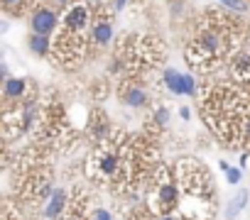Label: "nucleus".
I'll use <instances>...</instances> for the list:
<instances>
[{
  "label": "nucleus",
  "instance_id": "7",
  "mask_svg": "<svg viewBox=\"0 0 250 220\" xmlns=\"http://www.w3.org/2000/svg\"><path fill=\"white\" fill-rule=\"evenodd\" d=\"M108 135V118L103 115V110H93L88 120V137L93 142H103Z\"/></svg>",
  "mask_w": 250,
  "mask_h": 220
},
{
  "label": "nucleus",
  "instance_id": "14",
  "mask_svg": "<svg viewBox=\"0 0 250 220\" xmlns=\"http://www.w3.org/2000/svg\"><path fill=\"white\" fill-rule=\"evenodd\" d=\"M218 3H221V8H226V10H230L235 15H245L250 10L248 0H218Z\"/></svg>",
  "mask_w": 250,
  "mask_h": 220
},
{
  "label": "nucleus",
  "instance_id": "23",
  "mask_svg": "<svg viewBox=\"0 0 250 220\" xmlns=\"http://www.w3.org/2000/svg\"><path fill=\"white\" fill-rule=\"evenodd\" d=\"M160 220H174V218H172V215H162Z\"/></svg>",
  "mask_w": 250,
  "mask_h": 220
},
{
  "label": "nucleus",
  "instance_id": "17",
  "mask_svg": "<svg viewBox=\"0 0 250 220\" xmlns=\"http://www.w3.org/2000/svg\"><path fill=\"white\" fill-rule=\"evenodd\" d=\"M93 220H113V213L108 208H96L93 210Z\"/></svg>",
  "mask_w": 250,
  "mask_h": 220
},
{
  "label": "nucleus",
  "instance_id": "20",
  "mask_svg": "<svg viewBox=\"0 0 250 220\" xmlns=\"http://www.w3.org/2000/svg\"><path fill=\"white\" fill-rule=\"evenodd\" d=\"M218 169H221V171H223V174H226V171H228V169H230V164H228V162H226V159H221V162H218Z\"/></svg>",
  "mask_w": 250,
  "mask_h": 220
},
{
  "label": "nucleus",
  "instance_id": "5",
  "mask_svg": "<svg viewBox=\"0 0 250 220\" xmlns=\"http://www.w3.org/2000/svg\"><path fill=\"white\" fill-rule=\"evenodd\" d=\"M57 27H59V15L52 8H37L30 15V30H32V35L52 37L57 32Z\"/></svg>",
  "mask_w": 250,
  "mask_h": 220
},
{
  "label": "nucleus",
  "instance_id": "13",
  "mask_svg": "<svg viewBox=\"0 0 250 220\" xmlns=\"http://www.w3.org/2000/svg\"><path fill=\"white\" fill-rule=\"evenodd\" d=\"M27 47H30V52H32L35 56H47V54L52 52V42H49V37H44V35H30Z\"/></svg>",
  "mask_w": 250,
  "mask_h": 220
},
{
  "label": "nucleus",
  "instance_id": "18",
  "mask_svg": "<svg viewBox=\"0 0 250 220\" xmlns=\"http://www.w3.org/2000/svg\"><path fill=\"white\" fill-rule=\"evenodd\" d=\"M25 3V0H3V8L5 10H15V8H20Z\"/></svg>",
  "mask_w": 250,
  "mask_h": 220
},
{
  "label": "nucleus",
  "instance_id": "15",
  "mask_svg": "<svg viewBox=\"0 0 250 220\" xmlns=\"http://www.w3.org/2000/svg\"><path fill=\"white\" fill-rule=\"evenodd\" d=\"M169 120H172V110H169L167 105H157V110H155V123H157L160 128H167Z\"/></svg>",
  "mask_w": 250,
  "mask_h": 220
},
{
  "label": "nucleus",
  "instance_id": "6",
  "mask_svg": "<svg viewBox=\"0 0 250 220\" xmlns=\"http://www.w3.org/2000/svg\"><path fill=\"white\" fill-rule=\"evenodd\" d=\"M66 208H69V191L62 188V186H54V191L44 201V218L57 220V218H62L66 213Z\"/></svg>",
  "mask_w": 250,
  "mask_h": 220
},
{
  "label": "nucleus",
  "instance_id": "16",
  "mask_svg": "<svg viewBox=\"0 0 250 220\" xmlns=\"http://www.w3.org/2000/svg\"><path fill=\"white\" fill-rule=\"evenodd\" d=\"M226 181H228L230 186H238V183L243 181V166H230V169L226 171Z\"/></svg>",
  "mask_w": 250,
  "mask_h": 220
},
{
  "label": "nucleus",
  "instance_id": "2",
  "mask_svg": "<svg viewBox=\"0 0 250 220\" xmlns=\"http://www.w3.org/2000/svg\"><path fill=\"white\" fill-rule=\"evenodd\" d=\"M62 25L69 35H81L88 25H91V10L86 3H71L64 15H62Z\"/></svg>",
  "mask_w": 250,
  "mask_h": 220
},
{
  "label": "nucleus",
  "instance_id": "4",
  "mask_svg": "<svg viewBox=\"0 0 250 220\" xmlns=\"http://www.w3.org/2000/svg\"><path fill=\"white\" fill-rule=\"evenodd\" d=\"M155 201H157V210L162 215H169L177 205H179V186L167 176L157 183V191H155Z\"/></svg>",
  "mask_w": 250,
  "mask_h": 220
},
{
  "label": "nucleus",
  "instance_id": "19",
  "mask_svg": "<svg viewBox=\"0 0 250 220\" xmlns=\"http://www.w3.org/2000/svg\"><path fill=\"white\" fill-rule=\"evenodd\" d=\"M179 115H182V120H189V118H191V110H189V108H182Z\"/></svg>",
  "mask_w": 250,
  "mask_h": 220
},
{
  "label": "nucleus",
  "instance_id": "24",
  "mask_svg": "<svg viewBox=\"0 0 250 220\" xmlns=\"http://www.w3.org/2000/svg\"><path fill=\"white\" fill-rule=\"evenodd\" d=\"M101 3V0H88V5H98Z\"/></svg>",
  "mask_w": 250,
  "mask_h": 220
},
{
  "label": "nucleus",
  "instance_id": "22",
  "mask_svg": "<svg viewBox=\"0 0 250 220\" xmlns=\"http://www.w3.org/2000/svg\"><path fill=\"white\" fill-rule=\"evenodd\" d=\"M59 5H71V0H57Z\"/></svg>",
  "mask_w": 250,
  "mask_h": 220
},
{
  "label": "nucleus",
  "instance_id": "3",
  "mask_svg": "<svg viewBox=\"0 0 250 220\" xmlns=\"http://www.w3.org/2000/svg\"><path fill=\"white\" fill-rule=\"evenodd\" d=\"M201 54H206L208 59H216V56H221L223 52H226V39H223V35H221V30L216 27H204L201 32H199V37H196V44H194Z\"/></svg>",
  "mask_w": 250,
  "mask_h": 220
},
{
  "label": "nucleus",
  "instance_id": "10",
  "mask_svg": "<svg viewBox=\"0 0 250 220\" xmlns=\"http://www.w3.org/2000/svg\"><path fill=\"white\" fill-rule=\"evenodd\" d=\"M91 39H93V44H98V47L110 44V42H113V25H110V20H96V22L91 25Z\"/></svg>",
  "mask_w": 250,
  "mask_h": 220
},
{
  "label": "nucleus",
  "instance_id": "21",
  "mask_svg": "<svg viewBox=\"0 0 250 220\" xmlns=\"http://www.w3.org/2000/svg\"><path fill=\"white\" fill-rule=\"evenodd\" d=\"M245 137H248V142H250V118L245 120Z\"/></svg>",
  "mask_w": 250,
  "mask_h": 220
},
{
  "label": "nucleus",
  "instance_id": "12",
  "mask_svg": "<svg viewBox=\"0 0 250 220\" xmlns=\"http://www.w3.org/2000/svg\"><path fill=\"white\" fill-rule=\"evenodd\" d=\"M25 91H27V81L25 78H8V81H3V95H5V100H20L22 95H25Z\"/></svg>",
  "mask_w": 250,
  "mask_h": 220
},
{
  "label": "nucleus",
  "instance_id": "8",
  "mask_svg": "<svg viewBox=\"0 0 250 220\" xmlns=\"http://www.w3.org/2000/svg\"><path fill=\"white\" fill-rule=\"evenodd\" d=\"M120 164H123V159H120V154L115 149H105L98 157V171L103 176H115L120 171Z\"/></svg>",
  "mask_w": 250,
  "mask_h": 220
},
{
  "label": "nucleus",
  "instance_id": "11",
  "mask_svg": "<svg viewBox=\"0 0 250 220\" xmlns=\"http://www.w3.org/2000/svg\"><path fill=\"white\" fill-rule=\"evenodd\" d=\"M248 198H250V193L245 191V188H240L230 201H228V205H226V210H223V215H226V220H233V218H238L240 213H243V208L248 205Z\"/></svg>",
  "mask_w": 250,
  "mask_h": 220
},
{
  "label": "nucleus",
  "instance_id": "1",
  "mask_svg": "<svg viewBox=\"0 0 250 220\" xmlns=\"http://www.w3.org/2000/svg\"><path fill=\"white\" fill-rule=\"evenodd\" d=\"M162 83L167 86V91L172 95H189L194 98L196 95V78L191 73H184V71H177L172 66H167L162 71Z\"/></svg>",
  "mask_w": 250,
  "mask_h": 220
},
{
  "label": "nucleus",
  "instance_id": "9",
  "mask_svg": "<svg viewBox=\"0 0 250 220\" xmlns=\"http://www.w3.org/2000/svg\"><path fill=\"white\" fill-rule=\"evenodd\" d=\"M123 103L128 108H145L150 103V93L145 91V86H128L123 91Z\"/></svg>",
  "mask_w": 250,
  "mask_h": 220
}]
</instances>
